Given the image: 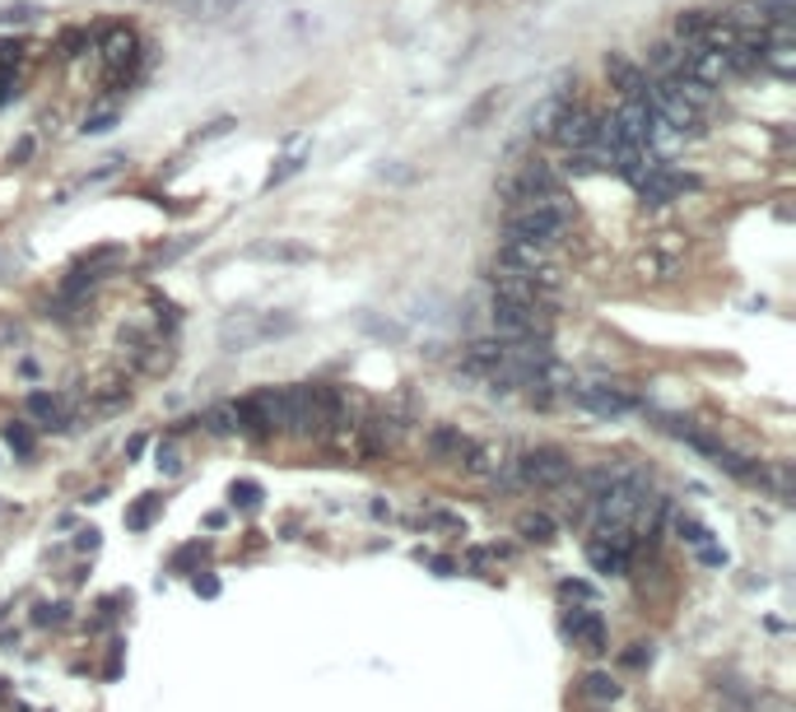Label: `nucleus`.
<instances>
[{"instance_id":"nucleus-1","label":"nucleus","mask_w":796,"mask_h":712,"mask_svg":"<svg viewBox=\"0 0 796 712\" xmlns=\"http://www.w3.org/2000/svg\"><path fill=\"white\" fill-rule=\"evenodd\" d=\"M280 433L294 438H326L332 424H340V396L332 387H280Z\"/></svg>"},{"instance_id":"nucleus-2","label":"nucleus","mask_w":796,"mask_h":712,"mask_svg":"<svg viewBox=\"0 0 796 712\" xmlns=\"http://www.w3.org/2000/svg\"><path fill=\"white\" fill-rule=\"evenodd\" d=\"M569 229V205L564 196H536V201H522L513 205L508 224H503V237H517V243H540V247H554Z\"/></svg>"},{"instance_id":"nucleus-3","label":"nucleus","mask_w":796,"mask_h":712,"mask_svg":"<svg viewBox=\"0 0 796 712\" xmlns=\"http://www.w3.org/2000/svg\"><path fill=\"white\" fill-rule=\"evenodd\" d=\"M494 331L503 341H550V312L546 303H517V299H494Z\"/></svg>"},{"instance_id":"nucleus-4","label":"nucleus","mask_w":796,"mask_h":712,"mask_svg":"<svg viewBox=\"0 0 796 712\" xmlns=\"http://www.w3.org/2000/svg\"><path fill=\"white\" fill-rule=\"evenodd\" d=\"M513 466H517V485H527V489H564L573 475V457L559 447H531Z\"/></svg>"},{"instance_id":"nucleus-5","label":"nucleus","mask_w":796,"mask_h":712,"mask_svg":"<svg viewBox=\"0 0 796 712\" xmlns=\"http://www.w3.org/2000/svg\"><path fill=\"white\" fill-rule=\"evenodd\" d=\"M569 396H573L578 410L596 414V420H625V414L638 410V396L619 382H573Z\"/></svg>"},{"instance_id":"nucleus-6","label":"nucleus","mask_w":796,"mask_h":712,"mask_svg":"<svg viewBox=\"0 0 796 712\" xmlns=\"http://www.w3.org/2000/svg\"><path fill=\"white\" fill-rule=\"evenodd\" d=\"M550 141H554L559 149H569V154L592 149V141H596V112H592V108H582L578 98H569V108L559 112V122H554V131H550Z\"/></svg>"},{"instance_id":"nucleus-7","label":"nucleus","mask_w":796,"mask_h":712,"mask_svg":"<svg viewBox=\"0 0 796 712\" xmlns=\"http://www.w3.org/2000/svg\"><path fill=\"white\" fill-rule=\"evenodd\" d=\"M606 79H610V89H619V98H648V70L638 66V62H629L625 52H610L606 56Z\"/></svg>"},{"instance_id":"nucleus-8","label":"nucleus","mask_w":796,"mask_h":712,"mask_svg":"<svg viewBox=\"0 0 796 712\" xmlns=\"http://www.w3.org/2000/svg\"><path fill=\"white\" fill-rule=\"evenodd\" d=\"M685 75H694V79H704V85H722V79L731 75V66H727V52H717V47H704V43H694V47H685Z\"/></svg>"},{"instance_id":"nucleus-9","label":"nucleus","mask_w":796,"mask_h":712,"mask_svg":"<svg viewBox=\"0 0 796 712\" xmlns=\"http://www.w3.org/2000/svg\"><path fill=\"white\" fill-rule=\"evenodd\" d=\"M564 633L582 652H606V624H601L596 610H573V615L564 620Z\"/></svg>"},{"instance_id":"nucleus-10","label":"nucleus","mask_w":796,"mask_h":712,"mask_svg":"<svg viewBox=\"0 0 796 712\" xmlns=\"http://www.w3.org/2000/svg\"><path fill=\"white\" fill-rule=\"evenodd\" d=\"M424 443H429V452H434L438 461H457V466H461L466 457H471V447H475V443L466 438L461 429H452V424H434V429H429V438H424Z\"/></svg>"},{"instance_id":"nucleus-11","label":"nucleus","mask_w":796,"mask_h":712,"mask_svg":"<svg viewBox=\"0 0 796 712\" xmlns=\"http://www.w3.org/2000/svg\"><path fill=\"white\" fill-rule=\"evenodd\" d=\"M135 47H141V37H135L131 29H108V37L99 43V52H103V66H108L112 75H122V70L135 62Z\"/></svg>"},{"instance_id":"nucleus-12","label":"nucleus","mask_w":796,"mask_h":712,"mask_svg":"<svg viewBox=\"0 0 796 712\" xmlns=\"http://www.w3.org/2000/svg\"><path fill=\"white\" fill-rule=\"evenodd\" d=\"M675 270H681V256H671V252H662V247H648V252L634 262V275H638L643 285H666Z\"/></svg>"},{"instance_id":"nucleus-13","label":"nucleus","mask_w":796,"mask_h":712,"mask_svg":"<svg viewBox=\"0 0 796 712\" xmlns=\"http://www.w3.org/2000/svg\"><path fill=\"white\" fill-rule=\"evenodd\" d=\"M629 559H634V554H629V549H619V545H610V541H601V536H596V541L587 545V564H592L596 572H606V578H619V572H625V568H629Z\"/></svg>"},{"instance_id":"nucleus-14","label":"nucleus","mask_w":796,"mask_h":712,"mask_svg":"<svg viewBox=\"0 0 796 712\" xmlns=\"http://www.w3.org/2000/svg\"><path fill=\"white\" fill-rule=\"evenodd\" d=\"M247 256H257V262H284V266L313 262V252L303 243H257V247H247Z\"/></svg>"},{"instance_id":"nucleus-15","label":"nucleus","mask_w":796,"mask_h":712,"mask_svg":"<svg viewBox=\"0 0 796 712\" xmlns=\"http://www.w3.org/2000/svg\"><path fill=\"white\" fill-rule=\"evenodd\" d=\"M564 108H569V93H564V89L550 93V98H540L536 112H531V135L550 141V131H554V122H559V112H564Z\"/></svg>"},{"instance_id":"nucleus-16","label":"nucleus","mask_w":796,"mask_h":712,"mask_svg":"<svg viewBox=\"0 0 796 712\" xmlns=\"http://www.w3.org/2000/svg\"><path fill=\"white\" fill-rule=\"evenodd\" d=\"M517 536L531 541V545H550L559 536V526H554L550 512H522V518H517Z\"/></svg>"},{"instance_id":"nucleus-17","label":"nucleus","mask_w":796,"mask_h":712,"mask_svg":"<svg viewBox=\"0 0 796 712\" xmlns=\"http://www.w3.org/2000/svg\"><path fill=\"white\" fill-rule=\"evenodd\" d=\"M182 14H191V19H224V14H233L243 5V0H172Z\"/></svg>"},{"instance_id":"nucleus-18","label":"nucleus","mask_w":796,"mask_h":712,"mask_svg":"<svg viewBox=\"0 0 796 712\" xmlns=\"http://www.w3.org/2000/svg\"><path fill=\"white\" fill-rule=\"evenodd\" d=\"M652 70H662V75H675V70H685V43H675V37H666V43H657L652 47Z\"/></svg>"},{"instance_id":"nucleus-19","label":"nucleus","mask_w":796,"mask_h":712,"mask_svg":"<svg viewBox=\"0 0 796 712\" xmlns=\"http://www.w3.org/2000/svg\"><path fill=\"white\" fill-rule=\"evenodd\" d=\"M29 414H33V420H43V429H61V401L47 396V391L29 396Z\"/></svg>"},{"instance_id":"nucleus-20","label":"nucleus","mask_w":796,"mask_h":712,"mask_svg":"<svg viewBox=\"0 0 796 712\" xmlns=\"http://www.w3.org/2000/svg\"><path fill=\"white\" fill-rule=\"evenodd\" d=\"M205 429L210 433H238V401H220V405H210L205 410Z\"/></svg>"},{"instance_id":"nucleus-21","label":"nucleus","mask_w":796,"mask_h":712,"mask_svg":"<svg viewBox=\"0 0 796 712\" xmlns=\"http://www.w3.org/2000/svg\"><path fill=\"white\" fill-rule=\"evenodd\" d=\"M708 19H713V14H704V10H685L681 19H675V43L694 47L698 37H704V29H708Z\"/></svg>"},{"instance_id":"nucleus-22","label":"nucleus","mask_w":796,"mask_h":712,"mask_svg":"<svg viewBox=\"0 0 796 712\" xmlns=\"http://www.w3.org/2000/svg\"><path fill=\"white\" fill-rule=\"evenodd\" d=\"M122 262H126V247H99V252H89L80 266H85L89 275H99V280H103V275H108L112 266H122Z\"/></svg>"},{"instance_id":"nucleus-23","label":"nucleus","mask_w":796,"mask_h":712,"mask_svg":"<svg viewBox=\"0 0 796 712\" xmlns=\"http://www.w3.org/2000/svg\"><path fill=\"white\" fill-rule=\"evenodd\" d=\"M582 689H587V699H596V703H615L619 699V685L606 676V670H592V676L582 680Z\"/></svg>"},{"instance_id":"nucleus-24","label":"nucleus","mask_w":796,"mask_h":712,"mask_svg":"<svg viewBox=\"0 0 796 712\" xmlns=\"http://www.w3.org/2000/svg\"><path fill=\"white\" fill-rule=\"evenodd\" d=\"M159 508H164V499H154V493H145V499L126 512V526H131V531H145L154 518H159Z\"/></svg>"},{"instance_id":"nucleus-25","label":"nucleus","mask_w":796,"mask_h":712,"mask_svg":"<svg viewBox=\"0 0 796 712\" xmlns=\"http://www.w3.org/2000/svg\"><path fill=\"white\" fill-rule=\"evenodd\" d=\"M5 443L19 452V457H33V433H29L24 420H10V424H5Z\"/></svg>"},{"instance_id":"nucleus-26","label":"nucleus","mask_w":796,"mask_h":712,"mask_svg":"<svg viewBox=\"0 0 796 712\" xmlns=\"http://www.w3.org/2000/svg\"><path fill=\"white\" fill-rule=\"evenodd\" d=\"M294 173H303V154L280 158V168H270V177H266V191H270V187H280V182H289Z\"/></svg>"},{"instance_id":"nucleus-27","label":"nucleus","mask_w":796,"mask_h":712,"mask_svg":"<svg viewBox=\"0 0 796 712\" xmlns=\"http://www.w3.org/2000/svg\"><path fill=\"white\" fill-rule=\"evenodd\" d=\"M89 47H93V37H89L85 29H70V33L61 37V56H66V62H75V56H85Z\"/></svg>"},{"instance_id":"nucleus-28","label":"nucleus","mask_w":796,"mask_h":712,"mask_svg":"<svg viewBox=\"0 0 796 712\" xmlns=\"http://www.w3.org/2000/svg\"><path fill=\"white\" fill-rule=\"evenodd\" d=\"M494 108H498V89H490V93L480 98V103H471V112H466V126H471V131L484 126V116H490Z\"/></svg>"},{"instance_id":"nucleus-29","label":"nucleus","mask_w":796,"mask_h":712,"mask_svg":"<svg viewBox=\"0 0 796 712\" xmlns=\"http://www.w3.org/2000/svg\"><path fill=\"white\" fill-rule=\"evenodd\" d=\"M228 493H233V503H238V508H257L261 503V485L257 480H238Z\"/></svg>"},{"instance_id":"nucleus-30","label":"nucleus","mask_w":796,"mask_h":712,"mask_svg":"<svg viewBox=\"0 0 796 712\" xmlns=\"http://www.w3.org/2000/svg\"><path fill=\"white\" fill-rule=\"evenodd\" d=\"M233 126H238V122H233V116H220V122H210L205 131H197V135H191V145H205V141H220V135H228Z\"/></svg>"},{"instance_id":"nucleus-31","label":"nucleus","mask_w":796,"mask_h":712,"mask_svg":"<svg viewBox=\"0 0 796 712\" xmlns=\"http://www.w3.org/2000/svg\"><path fill=\"white\" fill-rule=\"evenodd\" d=\"M37 19V5H10V10H0V24H33Z\"/></svg>"},{"instance_id":"nucleus-32","label":"nucleus","mask_w":796,"mask_h":712,"mask_svg":"<svg viewBox=\"0 0 796 712\" xmlns=\"http://www.w3.org/2000/svg\"><path fill=\"white\" fill-rule=\"evenodd\" d=\"M619 661H625V666H634V670H638V666H648V661H652V643H634V647H629Z\"/></svg>"},{"instance_id":"nucleus-33","label":"nucleus","mask_w":796,"mask_h":712,"mask_svg":"<svg viewBox=\"0 0 796 712\" xmlns=\"http://www.w3.org/2000/svg\"><path fill=\"white\" fill-rule=\"evenodd\" d=\"M559 597L564 601H592V587L587 582H559Z\"/></svg>"},{"instance_id":"nucleus-34","label":"nucleus","mask_w":796,"mask_h":712,"mask_svg":"<svg viewBox=\"0 0 796 712\" xmlns=\"http://www.w3.org/2000/svg\"><path fill=\"white\" fill-rule=\"evenodd\" d=\"M116 126V112H103V116H89L85 122V135H108Z\"/></svg>"},{"instance_id":"nucleus-35","label":"nucleus","mask_w":796,"mask_h":712,"mask_svg":"<svg viewBox=\"0 0 796 712\" xmlns=\"http://www.w3.org/2000/svg\"><path fill=\"white\" fill-rule=\"evenodd\" d=\"M37 624H61L66 620V605H37Z\"/></svg>"},{"instance_id":"nucleus-36","label":"nucleus","mask_w":796,"mask_h":712,"mask_svg":"<svg viewBox=\"0 0 796 712\" xmlns=\"http://www.w3.org/2000/svg\"><path fill=\"white\" fill-rule=\"evenodd\" d=\"M159 470L164 475H178L182 470V461H178V452H172V447H159Z\"/></svg>"},{"instance_id":"nucleus-37","label":"nucleus","mask_w":796,"mask_h":712,"mask_svg":"<svg viewBox=\"0 0 796 712\" xmlns=\"http://www.w3.org/2000/svg\"><path fill=\"white\" fill-rule=\"evenodd\" d=\"M197 591H201V597H220V582L215 578H197Z\"/></svg>"},{"instance_id":"nucleus-38","label":"nucleus","mask_w":796,"mask_h":712,"mask_svg":"<svg viewBox=\"0 0 796 712\" xmlns=\"http://www.w3.org/2000/svg\"><path fill=\"white\" fill-rule=\"evenodd\" d=\"M10 341H19V326L14 322H0V345H10Z\"/></svg>"},{"instance_id":"nucleus-39","label":"nucleus","mask_w":796,"mask_h":712,"mask_svg":"<svg viewBox=\"0 0 796 712\" xmlns=\"http://www.w3.org/2000/svg\"><path fill=\"white\" fill-rule=\"evenodd\" d=\"M75 545H80V549H99V531H85V536L75 541Z\"/></svg>"}]
</instances>
